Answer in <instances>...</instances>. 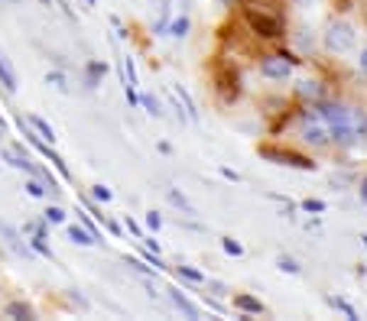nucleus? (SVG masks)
Returning <instances> with one entry per match:
<instances>
[{
	"label": "nucleus",
	"instance_id": "1",
	"mask_svg": "<svg viewBox=\"0 0 367 321\" xmlns=\"http://www.w3.org/2000/svg\"><path fill=\"white\" fill-rule=\"evenodd\" d=\"M244 20H247V26L263 39H280L286 30V10L280 0H247Z\"/></svg>",
	"mask_w": 367,
	"mask_h": 321
},
{
	"label": "nucleus",
	"instance_id": "2",
	"mask_svg": "<svg viewBox=\"0 0 367 321\" xmlns=\"http://www.w3.org/2000/svg\"><path fill=\"white\" fill-rule=\"evenodd\" d=\"M296 65H299V59H296V55H290V52L267 55V59H261V75L270 78V81H286Z\"/></svg>",
	"mask_w": 367,
	"mask_h": 321
},
{
	"label": "nucleus",
	"instance_id": "3",
	"mask_svg": "<svg viewBox=\"0 0 367 321\" xmlns=\"http://www.w3.org/2000/svg\"><path fill=\"white\" fill-rule=\"evenodd\" d=\"M354 43H358V33L348 23H332L329 33H325V49L329 52H348V49H354Z\"/></svg>",
	"mask_w": 367,
	"mask_h": 321
},
{
	"label": "nucleus",
	"instance_id": "4",
	"mask_svg": "<svg viewBox=\"0 0 367 321\" xmlns=\"http://www.w3.org/2000/svg\"><path fill=\"white\" fill-rule=\"evenodd\" d=\"M263 159H273V162H283V166H296V169H315L312 159H306V156L292 153V150H273V146H263L261 150Z\"/></svg>",
	"mask_w": 367,
	"mask_h": 321
},
{
	"label": "nucleus",
	"instance_id": "5",
	"mask_svg": "<svg viewBox=\"0 0 367 321\" xmlns=\"http://www.w3.org/2000/svg\"><path fill=\"white\" fill-rule=\"evenodd\" d=\"M302 120H306V127H302V140L312 146H325L329 143V130H325V123L319 120V114H309V111H302Z\"/></svg>",
	"mask_w": 367,
	"mask_h": 321
},
{
	"label": "nucleus",
	"instance_id": "6",
	"mask_svg": "<svg viewBox=\"0 0 367 321\" xmlns=\"http://www.w3.org/2000/svg\"><path fill=\"white\" fill-rule=\"evenodd\" d=\"M218 88H221L224 101H234L237 94H241V78H237V72H231V69L218 72Z\"/></svg>",
	"mask_w": 367,
	"mask_h": 321
},
{
	"label": "nucleus",
	"instance_id": "7",
	"mask_svg": "<svg viewBox=\"0 0 367 321\" xmlns=\"http://www.w3.org/2000/svg\"><path fill=\"white\" fill-rule=\"evenodd\" d=\"M0 84L7 88L10 94L20 88V81H16V69H13V62H10V55L0 49Z\"/></svg>",
	"mask_w": 367,
	"mask_h": 321
},
{
	"label": "nucleus",
	"instance_id": "8",
	"mask_svg": "<svg viewBox=\"0 0 367 321\" xmlns=\"http://www.w3.org/2000/svg\"><path fill=\"white\" fill-rule=\"evenodd\" d=\"M169 298H172V305H176L185 318H202V308L195 305L189 295H182V289H169Z\"/></svg>",
	"mask_w": 367,
	"mask_h": 321
},
{
	"label": "nucleus",
	"instance_id": "9",
	"mask_svg": "<svg viewBox=\"0 0 367 321\" xmlns=\"http://www.w3.org/2000/svg\"><path fill=\"white\" fill-rule=\"evenodd\" d=\"M234 305L241 308L244 315H263V302H261V298L244 295V292H241V295H234Z\"/></svg>",
	"mask_w": 367,
	"mask_h": 321
},
{
	"label": "nucleus",
	"instance_id": "10",
	"mask_svg": "<svg viewBox=\"0 0 367 321\" xmlns=\"http://www.w3.org/2000/svg\"><path fill=\"white\" fill-rule=\"evenodd\" d=\"M69 240H72V244H78V247H94V244H98V237H94L92 230L78 227V224H72V227H69Z\"/></svg>",
	"mask_w": 367,
	"mask_h": 321
},
{
	"label": "nucleus",
	"instance_id": "11",
	"mask_svg": "<svg viewBox=\"0 0 367 321\" xmlns=\"http://www.w3.org/2000/svg\"><path fill=\"white\" fill-rule=\"evenodd\" d=\"M4 315H7V318H23V321H33V318H36L33 305H26V302H10V305L4 308Z\"/></svg>",
	"mask_w": 367,
	"mask_h": 321
},
{
	"label": "nucleus",
	"instance_id": "12",
	"mask_svg": "<svg viewBox=\"0 0 367 321\" xmlns=\"http://www.w3.org/2000/svg\"><path fill=\"white\" fill-rule=\"evenodd\" d=\"M26 127H30V130H36L39 140H49V143L55 140V130L49 127L46 120H43V117H33V114H30V117H26Z\"/></svg>",
	"mask_w": 367,
	"mask_h": 321
},
{
	"label": "nucleus",
	"instance_id": "13",
	"mask_svg": "<svg viewBox=\"0 0 367 321\" xmlns=\"http://www.w3.org/2000/svg\"><path fill=\"white\" fill-rule=\"evenodd\" d=\"M176 98L182 101V111H185V117H189V120H199V111H195V101L189 98V91H185L182 84H176Z\"/></svg>",
	"mask_w": 367,
	"mask_h": 321
},
{
	"label": "nucleus",
	"instance_id": "14",
	"mask_svg": "<svg viewBox=\"0 0 367 321\" xmlns=\"http://www.w3.org/2000/svg\"><path fill=\"white\" fill-rule=\"evenodd\" d=\"M189 30H192V20L189 16H176L172 23H169V36H176V39H182V36H189Z\"/></svg>",
	"mask_w": 367,
	"mask_h": 321
},
{
	"label": "nucleus",
	"instance_id": "15",
	"mask_svg": "<svg viewBox=\"0 0 367 321\" xmlns=\"http://www.w3.org/2000/svg\"><path fill=\"white\" fill-rule=\"evenodd\" d=\"M299 98H309V101H319L322 98V84L319 81H299Z\"/></svg>",
	"mask_w": 367,
	"mask_h": 321
},
{
	"label": "nucleus",
	"instance_id": "16",
	"mask_svg": "<svg viewBox=\"0 0 367 321\" xmlns=\"http://www.w3.org/2000/svg\"><path fill=\"white\" fill-rule=\"evenodd\" d=\"M169 201H172V205H176V208H182L185 214H195V205H192V201L185 198V195H182V191H179V188H169Z\"/></svg>",
	"mask_w": 367,
	"mask_h": 321
},
{
	"label": "nucleus",
	"instance_id": "17",
	"mask_svg": "<svg viewBox=\"0 0 367 321\" xmlns=\"http://www.w3.org/2000/svg\"><path fill=\"white\" fill-rule=\"evenodd\" d=\"M137 104H143V107H146V111H150V114H153V117H163V107H160V101H156L153 94H140V98H137Z\"/></svg>",
	"mask_w": 367,
	"mask_h": 321
},
{
	"label": "nucleus",
	"instance_id": "18",
	"mask_svg": "<svg viewBox=\"0 0 367 321\" xmlns=\"http://www.w3.org/2000/svg\"><path fill=\"white\" fill-rule=\"evenodd\" d=\"M329 305L332 308H338V312H344V315H348V318H358V312H354V308L351 305H348V302H344V298H338V295H329Z\"/></svg>",
	"mask_w": 367,
	"mask_h": 321
},
{
	"label": "nucleus",
	"instance_id": "19",
	"mask_svg": "<svg viewBox=\"0 0 367 321\" xmlns=\"http://www.w3.org/2000/svg\"><path fill=\"white\" fill-rule=\"evenodd\" d=\"M98 75H104V62H92V65H88V88L98 84Z\"/></svg>",
	"mask_w": 367,
	"mask_h": 321
},
{
	"label": "nucleus",
	"instance_id": "20",
	"mask_svg": "<svg viewBox=\"0 0 367 321\" xmlns=\"http://www.w3.org/2000/svg\"><path fill=\"white\" fill-rule=\"evenodd\" d=\"M221 247H224V253H231V257H241V253H244V247L237 244V240H231V237H224Z\"/></svg>",
	"mask_w": 367,
	"mask_h": 321
},
{
	"label": "nucleus",
	"instance_id": "21",
	"mask_svg": "<svg viewBox=\"0 0 367 321\" xmlns=\"http://www.w3.org/2000/svg\"><path fill=\"white\" fill-rule=\"evenodd\" d=\"M179 276H185V279H192V283H205V276H202L199 269H189V266H179Z\"/></svg>",
	"mask_w": 367,
	"mask_h": 321
},
{
	"label": "nucleus",
	"instance_id": "22",
	"mask_svg": "<svg viewBox=\"0 0 367 321\" xmlns=\"http://www.w3.org/2000/svg\"><path fill=\"white\" fill-rule=\"evenodd\" d=\"M46 221L62 224V221H65V211H62V208H49V211H46Z\"/></svg>",
	"mask_w": 367,
	"mask_h": 321
},
{
	"label": "nucleus",
	"instance_id": "23",
	"mask_svg": "<svg viewBox=\"0 0 367 321\" xmlns=\"http://www.w3.org/2000/svg\"><path fill=\"white\" fill-rule=\"evenodd\" d=\"M280 269H286V273L296 276V273H299V263H296V260H290V257H280Z\"/></svg>",
	"mask_w": 367,
	"mask_h": 321
},
{
	"label": "nucleus",
	"instance_id": "24",
	"mask_svg": "<svg viewBox=\"0 0 367 321\" xmlns=\"http://www.w3.org/2000/svg\"><path fill=\"white\" fill-rule=\"evenodd\" d=\"M160 214H156V211H150V214H146V227H150V230H160Z\"/></svg>",
	"mask_w": 367,
	"mask_h": 321
},
{
	"label": "nucleus",
	"instance_id": "25",
	"mask_svg": "<svg viewBox=\"0 0 367 321\" xmlns=\"http://www.w3.org/2000/svg\"><path fill=\"white\" fill-rule=\"evenodd\" d=\"M26 191H30L33 198H43V195H46V188H43L39 182H30V185H26Z\"/></svg>",
	"mask_w": 367,
	"mask_h": 321
},
{
	"label": "nucleus",
	"instance_id": "26",
	"mask_svg": "<svg viewBox=\"0 0 367 321\" xmlns=\"http://www.w3.org/2000/svg\"><path fill=\"white\" fill-rule=\"evenodd\" d=\"M94 198H98V201H111V188H104V185H94Z\"/></svg>",
	"mask_w": 367,
	"mask_h": 321
},
{
	"label": "nucleus",
	"instance_id": "27",
	"mask_svg": "<svg viewBox=\"0 0 367 321\" xmlns=\"http://www.w3.org/2000/svg\"><path fill=\"white\" fill-rule=\"evenodd\" d=\"M302 208H306V211H325V201H319V198H309Z\"/></svg>",
	"mask_w": 367,
	"mask_h": 321
},
{
	"label": "nucleus",
	"instance_id": "28",
	"mask_svg": "<svg viewBox=\"0 0 367 321\" xmlns=\"http://www.w3.org/2000/svg\"><path fill=\"white\" fill-rule=\"evenodd\" d=\"M49 81H53L55 88H59V91H69V84H65V78H62V75H55V72H53V75H49Z\"/></svg>",
	"mask_w": 367,
	"mask_h": 321
},
{
	"label": "nucleus",
	"instance_id": "29",
	"mask_svg": "<svg viewBox=\"0 0 367 321\" xmlns=\"http://www.w3.org/2000/svg\"><path fill=\"white\" fill-rule=\"evenodd\" d=\"M205 286H208V289H212V292H214V295H224V292H228V289H224V286H221V283H208V279H205Z\"/></svg>",
	"mask_w": 367,
	"mask_h": 321
},
{
	"label": "nucleus",
	"instance_id": "30",
	"mask_svg": "<svg viewBox=\"0 0 367 321\" xmlns=\"http://www.w3.org/2000/svg\"><path fill=\"white\" fill-rule=\"evenodd\" d=\"M127 266H133V269H137V273L150 276V269H146V266H143V263H140V260H127Z\"/></svg>",
	"mask_w": 367,
	"mask_h": 321
},
{
	"label": "nucleus",
	"instance_id": "31",
	"mask_svg": "<svg viewBox=\"0 0 367 321\" xmlns=\"http://www.w3.org/2000/svg\"><path fill=\"white\" fill-rule=\"evenodd\" d=\"M358 65H361V72H367V49L361 52V59H358Z\"/></svg>",
	"mask_w": 367,
	"mask_h": 321
},
{
	"label": "nucleus",
	"instance_id": "32",
	"mask_svg": "<svg viewBox=\"0 0 367 321\" xmlns=\"http://www.w3.org/2000/svg\"><path fill=\"white\" fill-rule=\"evenodd\" d=\"M361 198L367 201V179H361Z\"/></svg>",
	"mask_w": 367,
	"mask_h": 321
},
{
	"label": "nucleus",
	"instance_id": "33",
	"mask_svg": "<svg viewBox=\"0 0 367 321\" xmlns=\"http://www.w3.org/2000/svg\"><path fill=\"white\" fill-rule=\"evenodd\" d=\"M189 4H192V0H182V10H189Z\"/></svg>",
	"mask_w": 367,
	"mask_h": 321
},
{
	"label": "nucleus",
	"instance_id": "34",
	"mask_svg": "<svg viewBox=\"0 0 367 321\" xmlns=\"http://www.w3.org/2000/svg\"><path fill=\"white\" fill-rule=\"evenodd\" d=\"M221 4H224V7H231V4H234V0H221Z\"/></svg>",
	"mask_w": 367,
	"mask_h": 321
}]
</instances>
